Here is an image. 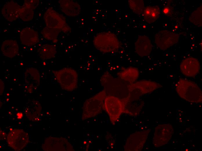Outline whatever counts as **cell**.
I'll return each mask as SVG.
<instances>
[{"instance_id": "603a6c76", "label": "cell", "mask_w": 202, "mask_h": 151, "mask_svg": "<svg viewBox=\"0 0 202 151\" xmlns=\"http://www.w3.org/2000/svg\"><path fill=\"white\" fill-rule=\"evenodd\" d=\"M143 17L147 23L155 22L158 18L160 14V10L158 6H149L144 8Z\"/></svg>"}, {"instance_id": "d4e9b609", "label": "cell", "mask_w": 202, "mask_h": 151, "mask_svg": "<svg viewBox=\"0 0 202 151\" xmlns=\"http://www.w3.org/2000/svg\"><path fill=\"white\" fill-rule=\"evenodd\" d=\"M61 31L58 29L46 26L42 30L41 33L45 38L55 43L57 41V38Z\"/></svg>"}, {"instance_id": "30bf717a", "label": "cell", "mask_w": 202, "mask_h": 151, "mask_svg": "<svg viewBox=\"0 0 202 151\" xmlns=\"http://www.w3.org/2000/svg\"><path fill=\"white\" fill-rule=\"evenodd\" d=\"M174 133L172 125L169 124H160L155 128L153 143L156 148L165 145L171 139Z\"/></svg>"}, {"instance_id": "4316f807", "label": "cell", "mask_w": 202, "mask_h": 151, "mask_svg": "<svg viewBox=\"0 0 202 151\" xmlns=\"http://www.w3.org/2000/svg\"><path fill=\"white\" fill-rule=\"evenodd\" d=\"M189 19L194 25L198 27L202 26L201 5L191 14Z\"/></svg>"}, {"instance_id": "ba28073f", "label": "cell", "mask_w": 202, "mask_h": 151, "mask_svg": "<svg viewBox=\"0 0 202 151\" xmlns=\"http://www.w3.org/2000/svg\"><path fill=\"white\" fill-rule=\"evenodd\" d=\"M46 26L59 30L65 33L71 31V29L64 17L51 8H48L44 15Z\"/></svg>"}, {"instance_id": "5b68a950", "label": "cell", "mask_w": 202, "mask_h": 151, "mask_svg": "<svg viewBox=\"0 0 202 151\" xmlns=\"http://www.w3.org/2000/svg\"><path fill=\"white\" fill-rule=\"evenodd\" d=\"M106 94L104 89L84 102L82 107V121L93 117L101 112Z\"/></svg>"}, {"instance_id": "3957f363", "label": "cell", "mask_w": 202, "mask_h": 151, "mask_svg": "<svg viewBox=\"0 0 202 151\" xmlns=\"http://www.w3.org/2000/svg\"><path fill=\"white\" fill-rule=\"evenodd\" d=\"M94 45L100 51L108 53L114 52L120 46V43L117 36L110 32H102L97 34L94 38Z\"/></svg>"}, {"instance_id": "ffe728a7", "label": "cell", "mask_w": 202, "mask_h": 151, "mask_svg": "<svg viewBox=\"0 0 202 151\" xmlns=\"http://www.w3.org/2000/svg\"><path fill=\"white\" fill-rule=\"evenodd\" d=\"M144 101L140 98L125 103L123 113L133 116H137L140 113L144 105Z\"/></svg>"}, {"instance_id": "52a82bcc", "label": "cell", "mask_w": 202, "mask_h": 151, "mask_svg": "<svg viewBox=\"0 0 202 151\" xmlns=\"http://www.w3.org/2000/svg\"><path fill=\"white\" fill-rule=\"evenodd\" d=\"M125 105L123 100L117 97L109 95L105 97L103 108L108 114L113 125L115 124L123 113Z\"/></svg>"}, {"instance_id": "2e32d148", "label": "cell", "mask_w": 202, "mask_h": 151, "mask_svg": "<svg viewBox=\"0 0 202 151\" xmlns=\"http://www.w3.org/2000/svg\"><path fill=\"white\" fill-rule=\"evenodd\" d=\"M20 38L21 43L27 46H32L39 42L37 32L30 27L23 28L20 32Z\"/></svg>"}, {"instance_id": "9c48e42d", "label": "cell", "mask_w": 202, "mask_h": 151, "mask_svg": "<svg viewBox=\"0 0 202 151\" xmlns=\"http://www.w3.org/2000/svg\"><path fill=\"white\" fill-rule=\"evenodd\" d=\"M151 131L150 129L136 132L127 139L124 146L127 151H140L143 149Z\"/></svg>"}, {"instance_id": "8fae6325", "label": "cell", "mask_w": 202, "mask_h": 151, "mask_svg": "<svg viewBox=\"0 0 202 151\" xmlns=\"http://www.w3.org/2000/svg\"><path fill=\"white\" fill-rule=\"evenodd\" d=\"M7 141L9 146L14 150L19 151L24 148L29 142L28 134L20 129H14L8 133Z\"/></svg>"}, {"instance_id": "4fadbf2b", "label": "cell", "mask_w": 202, "mask_h": 151, "mask_svg": "<svg viewBox=\"0 0 202 151\" xmlns=\"http://www.w3.org/2000/svg\"><path fill=\"white\" fill-rule=\"evenodd\" d=\"M181 71L184 75L189 77L195 76L200 69L198 60L194 57H190L184 59L180 65Z\"/></svg>"}, {"instance_id": "7a4b0ae2", "label": "cell", "mask_w": 202, "mask_h": 151, "mask_svg": "<svg viewBox=\"0 0 202 151\" xmlns=\"http://www.w3.org/2000/svg\"><path fill=\"white\" fill-rule=\"evenodd\" d=\"M162 87L159 83L151 80H143L135 82L129 85V94L123 101L125 103L139 99L143 95L151 93Z\"/></svg>"}, {"instance_id": "f546056e", "label": "cell", "mask_w": 202, "mask_h": 151, "mask_svg": "<svg viewBox=\"0 0 202 151\" xmlns=\"http://www.w3.org/2000/svg\"><path fill=\"white\" fill-rule=\"evenodd\" d=\"M0 92L1 94L3 92L4 87L3 82L1 79L0 80Z\"/></svg>"}, {"instance_id": "d6986e66", "label": "cell", "mask_w": 202, "mask_h": 151, "mask_svg": "<svg viewBox=\"0 0 202 151\" xmlns=\"http://www.w3.org/2000/svg\"><path fill=\"white\" fill-rule=\"evenodd\" d=\"M24 78L26 85L31 89H36L40 82V76L38 71L36 69L30 68L24 72Z\"/></svg>"}, {"instance_id": "f1b7e54d", "label": "cell", "mask_w": 202, "mask_h": 151, "mask_svg": "<svg viewBox=\"0 0 202 151\" xmlns=\"http://www.w3.org/2000/svg\"><path fill=\"white\" fill-rule=\"evenodd\" d=\"M39 3L38 0H25L24 4L27 7L34 10L38 6Z\"/></svg>"}, {"instance_id": "8992f818", "label": "cell", "mask_w": 202, "mask_h": 151, "mask_svg": "<svg viewBox=\"0 0 202 151\" xmlns=\"http://www.w3.org/2000/svg\"><path fill=\"white\" fill-rule=\"evenodd\" d=\"M56 80L61 88L71 91L77 87L78 75L76 71L71 68H64L59 70L53 71Z\"/></svg>"}, {"instance_id": "277c9868", "label": "cell", "mask_w": 202, "mask_h": 151, "mask_svg": "<svg viewBox=\"0 0 202 151\" xmlns=\"http://www.w3.org/2000/svg\"><path fill=\"white\" fill-rule=\"evenodd\" d=\"M114 79L108 72H106L103 74L100 81L106 93L109 94V95L115 96L122 100L125 99L129 94V84L126 85L122 82H116Z\"/></svg>"}, {"instance_id": "7402d4cb", "label": "cell", "mask_w": 202, "mask_h": 151, "mask_svg": "<svg viewBox=\"0 0 202 151\" xmlns=\"http://www.w3.org/2000/svg\"><path fill=\"white\" fill-rule=\"evenodd\" d=\"M139 74L138 69L134 67H129L118 73L117 75L122 81L129 84L135 82Z\"/></svg>"}, {"instance_id": "9a60e30c", "label": "cell", "mask_w": 202, "mask_h": 151, "mask_svg": "<svg viewBox=\"0 0 202 151\" xmlns=\"http://www.w3.org/2000/svg\"><path fill=\"white\" fill-rule=\"evenodd\" d=\"M21 6L16 2L10 1L6 3L1 10L2 14L7 21H12L19 17Z\"/></svg>"}, {"instance_id": "cb8c5ba5", "label": "cell", "mask_w": 202, "mask_h": 151, "mask_svg": "<svg viewBox=\"0 0 202 151\" xmlns=\"http://www.w3.org/2000/svg\"><path fill=\"white\" fill-rule=\"evenodd\" d=\"M37 53L40 58L44 60L54 57L56 53V50L54 46L45 44L39 46L37 50Z\"/></svg>"}, {"instance_id": "e0dca14e", "label": "cell", "mask_w": 202, "mask_h": 151, "mask_svg": "<svg viewBox=\"0 0 202 151\" xmlns=\"http://www.w3.org/2000/svg\"><path fill=\"white\" fill-rule=\"evenodd\" d=\"M59 3L62 11L66 15L76 16L79 14L81 8L76 1L70 0H61Z\"/></svg>"}, {"instance_id": "6da1fadb", "label": "cell", "mask_w": 202, "mask_h": 151, "mask_svg": "<svg viewBox=\"0 0 202 151\" xmlns=\"http://www.w3.org/2000/svg\"><path fill=\"white\" fill-rule=\"evenodd\" d=\"M175 87L177 94L182 99L191 103H202V91L194 82L180 78L176 84Z\"/></svg>"}, {"instance_id": "5bb4252c", "label": "cell", "mask_w": 202, "mask_h": 151, "mask_svg": "<svg viewBox=\"0 0 202 151\" xmlns=\"http://www.w3.org/2000/svg\"><path fill=\"white\" fill-rule=\"evenodd\" d=\"M136 52L139 56L145 57L149 55L152 50V45L149 37L145 35L138 36L135 44Z\"/></svg>"}, {"instance_id": "44dd1931", "label": "cell", "mask_w": 202, "mask_h": 151, "mask_svg": "<svg viewBox=\"0 0 202 151\" xmlns=\"http://www.w3.org/2000/svg\"><path fill=\"white\" fill-rule=\"evenodd\" d=\"M1 50L4 56L12 58L18 53L19 46L16 41L12 40H7L3 42Z\"/></svg>"}, {"instance_id": "7c38bea8", "label": "cell", "mask_w": 202, "mask_h": 151, "mask_svg": "<svg viewBox=\"0 0 202 151\" xmlns=\"http://www.w3.org/2000/svg\"><path fill=\"white\" fill-rule=\"evenodd\" d=\"M179 37V35L177 33L163 30L156 33L154 38L157 46L160 49L165 50L177 43Z\"/></svg>"}, {"instance_id": "83f0119b", "label": "cell", "mask_w": 202, "mask_h": 151, "mask_svg": "<svg viewBox=\"0 0 202 151\" xmlns=\"http://www.w3.org/2000/svg\"><path fill=\"white\" fill-rule=\"evenodd\" d=\"M128 2L129 7L134 13L140 15L143 12L145 8L143 0H129Z\"/></svg>"}, {"instance_id": "ac0fdd59", "label": "cell", "mask_w": 202, "mask_h": 151, "mask_svg": "<svg viewBox=\"0 0 202 151\" xmlns=\"http://www.w3.org/2000/svg\"><path fill=\"white\" fill-rule=\"evenodd\" d=\"M41 107L39 102L31 100L27 103L25 108V114L29 119L33 121H37L41 112Z\"/></svg>"}, {"instance_id": "4dcf8cb0", "label": "cell", "mask_w": 202, "mask_h": 151, "mask_svg": "<svg viewBox=\"0 0 202 151\" xmlns=\"http://www.w3.org/2000/svg\"><path fill=\"white\" fill-rule=\"evenodd\" d=\"M22 114L20 112L18 113L17 114V116L18 118H21L22 116Z\"/></svg>"}, {"instance_id": "484cf974", "label": "cell", "mask_w": 202, "mask_h": 151, "mask_svg": "<svg viewBox=\"0 0 202 151\" xmlns=\"http://www.w3.org/2000/svg\"><path fill=\"white\" fill-rule=\"evenodd\" d=\"M34 15L33 10L26 6L24 4L21 6L19 17L24 21H28L33 18Z\"/></svg>"}]
</instances>
